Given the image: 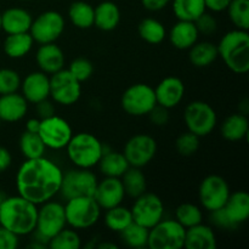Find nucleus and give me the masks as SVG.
I'll list each match as a JSON object with an SVG mask.
<instances>
[{
  "label": "nucleus",
  "mask_w": 249,
  "mask_h": 249,
  "mask_svg": "<svg viewBox=\"0 0 249 249\" xmlns=\"http://www.w3.org/2000/svg\"><path fill=\"white\" fill-rule=\"evenodd\" d=\"M63 172L49 158L26 160L16 173V189L19 196L40 206L58 195Z\"/></svg>",
  "instance_id": "1"
},
{
  "label": "nucleus",
  "mask_w": 249,
  "mask_h": 249,
  "mask_svg": "<svg viewBox=\"0 0 249 249\" xmlns=\"http://www.w3.org/2000/svg\"><path fill=\"white\" fill-rule=\"evenodd\" d=\"M38 206L22 196H10L0 207V226L18 237L29 236L36 225Z\"/></svg>",
  "instance_id": "2"
},
{
  "label": "nucleus",
  "mask_w": 249,
  "mask_h": 249,
  "mask_svg": "<svg viewBox=\"0 0 249 249\" xmlns=\"http://www.w3.org/2000/svg\"><path fill=\"white\" fill-rule=\"evenodd\" d=\"M218 53L231 72L246 74L249 71V34L248 31L233 29L220 39Z\"/></svg>",
  "instance_id": "3"
},
{
  "label": "nucleus",
  "mask_w": 249,
  "mask_h": 249,
  "mask_svg": "<svg viewBox=\"0 0 249 249\" xmlns=\"http://www.w3.org/2000/svg\"><path fill=\"white\" fill-rule=\"evenodd\" d=\"M105 145L90 133L73 134L66 146L67 157L75 168L91 169L99 164Z\"/></svg>",
  "instance_id": "4"
},
{
  "label": "nucleus",
  "mask_w": 249,
  "mask_h": 249,
  "mask_svg": "<svg viewBox=\"0 0 249 249\" xmlns=\"http://www.w3.org/2000/svg\"><path fill=\"white\" fill-rule=\"evenodd\" d=\"M66 223L74 230H87L96 225L101 216V211L94 197H77L66 201Z\"/></svg>",
  "instance_id": "5"
},
{
  "label": "nucleus",
  "mask_w": 249,
  "mask_h": 249,
  "mask_svg": "<svg viewBox=\"0 0 249 249\" xmlns=\"http://www.w3.org/2000/svg\"><path fill=\"white\" fill-rule=\"evenodd\" d=\"M97 181L99 180L91 169H70L63 173L58 195H61L65 201L77 197H92Z\"/></svg>",
  "instance_id": "6"
},
{
  "label": "nucleus",
  "mask_w": 249,
  "mask_h": 249,
  "mask_svg": "<svg viewBox=\"0 0 249 249\" xmlns=\"http://www.w3.org/2000/svg\"><path fill=\"white\" fill-rule=\"evenodd\" d=\"M186 229L175 219H162L148 231L147 247L150 249L184 248Z\"/></svg>",
  "instance_id": "7"
},
{
  "label": "nucleus",
  "mask_w": 249,
  "mask_h": 249,
  "mask_svg": "<svg viewBox=\"0 0 249 249\" xmlns=\"http://www.w3.org/2000/svg\"><path fill=\"white\" fill-rule=\"evenodd\" d=\"M184 122L187 130L199 138L213 133L218 123V116L213 107L204 101H192L185 107Z\"/></svg>",
  "instance_id": "8"
},
{
  "label": "nucleus",
  "mask_w": 249,
  "mask_h": 249,
  "mask_svg": "<svg viewBox=\"0 0 249 249\" xmlns=\"http://www.w3.org/2000/svg\"><path fill=\"white\" fill-rule=\"evenodd\" d=\"M122 108L133 117L147 116L151 109L157 105L155 89L145 83L130 85L122 95Z\"/></svg>",
  "instance_id": "9"
},
{
  "label": "nucleus",
  "mask_w": 249,
  "mask_h": 249,
  "mask_svg": "<svg viewBox=\"0 0 249 249\" xmlns=\"http://www.w3.org/2000/svg\"><path fill=\"white\" fill-rule=\"evenodd\" d=\"M65 18L62 15L55 10L41 12L33 18L29 28V34L33 38L34 43L49 44L56 43L58 38L65 32Z\"/></svg>",
  "instance_id": "10"
},
{
  "label": "nucleus",
  "mask_w": 249,
  "mask_h": 249,
  "mask_svg": "<svg viewBox=\"0 0 249 249\" xmlns=\"http://www.w3.org/2000/svg\"><path fill=\"white\" fill-rule=\"evenodd\" d=\"M82 96V83L78 82L68 70H61L50 77V97L61 106H72Z\"/></svg>",
  "instance_id": "11"
},
{
  "label": "nucleus",
  "mask_w": 249,
  "mask_h": 249,
  "mask_svg": "<svg viewBox=\"0 0 249 249\" xmlns=\"http://www.w3.org/2000/svg\"><path fill=\"white\" fill-rule=\"evenodd\" d=\"M230 194L231 191L228 181L220 175H208L199 184V203H201L202 208L208 211L209 213L223 208Z\"/></svg>",
  "instance_id": "12"
},
{
  "label": "nucleus",
  "mask_w": 249,
  "mask_h": 249,
  "mask_svg": "<svg viewBox=\"0 0 249 249\" xmlns=\"http://www.w3.org/2000/svg\"><path fill=\"white\" fill-rule=\"evenodd\" d=\"M67 226L65 215V207L62 203L55 201H48L40 204L36 215V230L43 237L50 241L56 233Z\"/></svg>",
  "instance_id": "13"
},
{
  "label": "nucleus",
  "mask_w": 249,
  "mask_h": 249,
  "mask_svg": "<svg viewBox=\"0 0 249 249\" xmlns=\"http://www.w3.org/2000/svg\"><path fill=\"white\" fill-rule=\"evenodd\" d=\"M38 134L45 147L50 150H63L73 136L70 123L56 114L41 119Z\"/></svg>",
  "instance_id": "14"
},
{
  "label": "nucleus",
  "mask_w": 249,
  "mask_h": 249,
  "mask_svg": "<svg viewBox=\"0 0 249 249\" xmlns=\"http://www.w3.org/2000/svg\"><path fill=\"white\" fill-rule=\"evenodd\" d=\"M130 211L135 223L151 229L164 216V204L160 196L145 192L136 197Z\"/></svg>",
  "instance_id": "15"
},
{
  "label": "nucleus",
  "mask_w": 249,
  "mask_h": 249,
  "mask_svg": "<svg viewBox=\"0 0 249 249\" xmlns=\"http://www.w3.org/2000/svg\"><path fill=\"white\" fill-rule=\"evenodd\" d=\"M157 153V142L147 134H136L126 141L123 155L130 167L143 168L152 162Z\"/></svg>",
  "instance_id": "16"
},
{
  "label": "nucleus",
  "mask_w": 249,
  "mask_h": 249,
  "mask_svg": "<svg viewBox=\"0 0 249 249\" xmlns=\"http://www.w3.org/2000/svg\"><path fill=\"white\" fill-rule=\"evenodd\" d=\"M92 197L100 208L105 211L122 204L125 198V191L121 178L105 177L101 181H97Z\"/></svg>",
  "instance_id": "17"
},
{
  "label": "nucleus",
  "mask_w": 249,
  "mask_h": 249,
  "mask_svg": "<svg viewBox=\"0 0 249 249\" xmlns=\"http://www.w3.org/2000/svg\"><path fill=\"white\" fill-rule=\"evenodd\" d=\"M21 94L28 104H38L50 97V77L41 71L32 72L21 82Z\"/></svg>",
  "instance_id": "18"
},
{
  "label": "nucleus",
  "mask_w": 249,
  "mask_h": 249,
  "mask_svg": "<svg viewBox=\"0 0 249 249\" xmlns=\"http://www.w3.org/2000/svg\"><path fill=\"white\" fill-rule=\"evenodd\" d=\"M157 105L170 109L177 107L185 96V84L180 78L167 77L155 88Z\"/></svg>",
  "instance_id": "19"
},
{
  "label": "nucleus",
  "mask_w": 249,
  "mask_h": 249,
  "mask_svg": "<svg viewBox=\"0 0 249 249\" xmlns=\"http://www.w3.org/2000/svg\"><path fill=\"white\" fill-rule=\"evenodd\" d=\"M36 61L41 72L51 75L63 70L66 57L62 49L56 45V43H49L39 46L36 53Z\"/></svg>",
  "instance_id": "20"
},
{
  "label": "nucleus",
  "mask_w": 249,
  "mask_h": 249,
  "mask_svg": "<svg viewBox=\"0 0 249 249\" xmlns=\"http://www.w3.org/2000/svg\"><path fill=\"white\" fill-rule=\"evenodd\" d=\"M28 102L18 92L0 95V121L5 123H16L26 117Z\"/></svg>",
  "instance_id": "21"
},
{
  "label": "nucleus",
  "mask_w": 249,
  "mask_h": 249,
  "mask_svg": "<svg viewBox=\"0 0 249 249\" xmlns=\"http://www.w3.org/2000/svg\"><path fill=\"white\" fill-rule=\"evenodd\" d=\"M218 247L216 236L209 225L201 223L186 229L184 248L186 249H215Z\"/></svg>",
  "instance_id": "22"
},
{
  "label": "nucleus",
  "mask_w": 249,
  "mask_h": 249,
  "mask_svg": "<svg viewBox=\"0 0 249 249\" xmlns=\"http://www.w3.org/2000/svg\"><path fill=\"white\" fill-rule=\"evenodd\" d=\"M223 209L232 228L236 229L249 218V195L246 191L230 194Z\"/></svg>",
  "instance_id": "23"
},
{
  "label": "nucleus",
  "mask_w": 249,
  "mask_h": 249,
  "mask_svg": "<svg viewBox=\"0 0 249 249\" xmlns=\"http://www.w3.org/2000/svg\"><path fill=\"white\" fill-rule=\"evenodd\" d=\"M33 22L31 12L22 7H10L1 14V31L6 34L29 32Z\"/></svg>",
  "instance_id": "24"
},
{
  "label": "nucleus",
  "mask_w": 249,
  "mask_h": 249,
  "mask_svg": "<svg viewBox=\"0 0 249 249\" xmlns=\"http://www.w3.org/2000/svg\"><path fill=\"white\" fill-rule=\"evenodd\" d=\"M198 36L199 33L196 28V24L192 21L178 19L169 32L170 43L179 50H189L195 43L198 41Z\"/></svg>",
  "instance_id": "25"
},
{
  "label": "nucleus",
  "mask_w": 249,
  "mask_h": 249,
  "mask_svg": "<svg viewBox=\"0 0 249 249\" xmlns=\"http://www.w3.org/2000/svg\"><path fill=\"white\" fill-rule=\"evenodd\" d=\"M121 22V10L113 1H102L94 7V26L100 31L111 32Z\"/></svg>",
  "instance_id": "26"
},
{
  "label": "nucleus",
  "mask_w": 249,
  "mask_h": 249,
  "mask_svg": "<svg viewBox=\"0 0 249 249\" xmlns=\"http://www.w3.org/2000/svg\"><path fill=\"white\" fill-rule=\"evenodd\" d=\"M97 167H99L100 172H101V174L104 177L121 178L128 170V168L130 165H129L128 160H126L123 152H117V151L108 150L105 146L104 155H102Z\"/></svg>",
  "instance_id": "27"
},
{
  "label": "nucleus",
  "mask_w": 249,
  "mask_h": 249,
  "mask_svg": "<svg viewBox=\"0 0 249 249\" xmlns=\"http://www.w3.org/2000/svg\"><path fill=\"white\" fill-rule=\"evenodd\" d=\"M249 131V122L247 116L242 113H235L226 117L221 123L220 133L225 140L230 142H237L247 138Z\"/></svg>",
  "instance_id": "28"
},
{
  "label": "nucleus",
  "mask_w": 249,
  "mask_h": 249,
  "mask_svg": "<svg viewBox=\"0 0 249 249\" xmlns=\"http://www.w3.org/2000/svg\"><path fill=\"white\" fill-rule=\"evenodd\" d=\"M218 57V46L211 41H197L189 49V60L195 67H208Z\"/></svg>",
  "instance_id": "29"
},
{
  "label": "nucleus",
  "mask_w": 249,
  "mask_h": 249,
  "mask_svg": "<svg viewBox=\"0 0 249 249\" xmlns=\"http://www.w3.org/2000/svg\"><path fill=\"white\" fill-rule=\"evenodd\" d=\"M34 40L29 32L7 34L4 40V53L10 58H22L33 49Z\"/></svg>",
  "instance_id": "30"
},
{
  "label": "nucleus",
  "mask_w": 249,
  "mask_h": 249,
  "mask_svg": "<svg viewBox=\"0 0 249 249\" xmlns=\"http://www.w3.org/2000/svg\"><path fill=\"white\" fill-rule=\"evenodd\" d=\"M122 184H123L125 196L135 199L136 197L145 194L147 189V181L146 177L142 173L141 168L129 167L128 170L121 177Z\"/></svg>",
  "instance_id": "31"
},
{
  "label": "nucleus",
  "mask_w": 249,
  "mask_h": 249,
  "mask_svg": "<svg viewBox=\"0 0 249 249\" xmlns=\"http://www.w3.org/2000/svg\"><path fill=\"white\" fill-rule=\"evenodd\" d=\"M71 23L79 29H89L94 26V6L83 0L71 4L68 9Z\"/></svg>",
  "instance_id": "32"
},
{
  "label": "nucleus",
  "mask_w": 249,
  "mask_h": 249,
  "mask_svg": "<svg viewBox=\"0 0 249 249\" xmlns=\"http://www.w3.org/2000/svg\"><path fill=\"white\" fill-rule=\"evenodd\" d=\"M173 12L181 21L195 22L207 11L204 0H172Z\"/></svg>",
  "instance_id": "33"
},
{
  "label": "nucleus",
  "mask_w": 249,
  "mask_h": 249,
  "mask_svg": "<svg viewBox=\"0 0 249 249\" xmlns=\"http://www.w3.org/2000/svg\"><path fill=\"white\" fill-rule=\"evenodd\" d=\"M138 32L142 40L148 44H152V45L162 43L167 36V29H165L164 24L152 17L142 19L139 23Z\"/></svg>",
  "instance_id": "34"
},
{
  "label": "nucleus",
  "mask_w": 249,
  "mask_h": 249,
  "mask_svg": "<svg viewBox=\"0 0 249 249\" xmlns=\"http://www.w3.org/2000/svg\"><path fill=\"white\" fill-rule=\"evenodd\" d=\"M18 147L21 155L26 160H34V158L43 157L45 155V145L40 139L38 133H29L24 130L19 136Z\"/></svg>",
  "instance_id": "35"
},
{
  "label": "nucleus",
  "mask_w": 249,
  "mask_h": 249,
  "mask_svg": "<svg viewBox=\"0 0 249 249\" xmlns=\"http://www.w3.org/2000/svg\"><path fill=\"white\" fill-rule=\"evenodd\" d=\"M133 221L131 211L126 207H123L122 204L113 207L111 209H107L106 214H105V225H106V228L117 233H121Z\"/></svg>",
  "instance_id": "36"
},
{
  "label": "nucleus",
  "mask_w": 249,
  "mask_h": 249,
  "mask_svg": "<svg viewBox=\"0 0 249 249\" xmlns=\"http://www.w3.org/2000/svg\"><path fill=\"white\" fill-rule=\"evenodd\" d=\"M148 231L150 229L140 225V224L133 223L126 226L121 232V238L124 245L129 248L141 249L147 247L148 242Z\"/></svg>",
  "instance_id": "37"
},
{
  "label": "nucleus",
  "mask_w": 249,
  "mask_h": 249,
  "mask_svg": "<svg viewBox=\"0 0 249 249\" xmlns=\"http://www.w3.org/2000/svg\"><path fill=\"white\" fill-rule=\"evenodd\" d=\"M229 18L237 29H249V0H231L226 9Z\"/></svg>",
  "instance_id": "38"
},
{
  "label": "nucleus",
  "mask_w": 249,
  "mask_h": 249,
  "mask_svg": "<svg viewBox=\"0 0 249 249\" xmlns=\"http://www.w3.org/2000/svg\"><path fill=\"white\" fill-rule=\"evenodd\" d=\"M175 220L185 229L201 224L203 220V213L201 208L194 203H182L175 209Z\"/></svg>",
  "instance_id": "39"
},
{
  "label": "nucleus",
  "mask_w": 249,
  "mask_h": 249,
  "mask_svg": "<svg viewBox=\"0 0 249 249\" xmlns=\"http://www.w3.org/2000/svg\"><path fill=\"white\" fill-rule=\"evenodd\" d=\"M48 247L50 249H79L82 247V238L77 230L65 228L49 241Z\"/></svg>",
  "instance_id": "40"
},
{
  "label": "nucleus",
  "mask_w": 249,
  "mask_h": 249,
  "mask_svg": "<svg viewBox=\"0 0 249 249\" xmlns=\"http://www.w3.org/2000/svg\"><path fill=\"white\" fill-rule=\"evenodd\" d=\"M199 139H201L199 136L195 135L194 133L189 130L186 133L180 134L175 141V148H177L178 153L184 156V157L194 156L198 151L199 145H201Z\"/></svg>",
  "instance_id": "41"
},
{
  "label": "nucleus",
  "mask_w": 249,
  "mask_h": 249,
  "mask_svg": "<svg viewBox=\"0 0 249 249\" xmlns=\"http://www.w3.org/2000/svg\"><path fill=\"white\" fill-rule=\"evenodd\" d=\"M21 77L18 72L11 68L0 70V95L17 92L21 88Z\"/></svg>",
  "instance_id": "42"
},
{
  "label": "nucleus",
  "mask_w": 249,
  "mask_h": 249,
  "mask_svg": "<svg viewBox=\"0 0 249 249\" xmlns=\"http://www.w3.org/2000/svg\"><path fill=\"white\" fill-rule=\"evenodd\" d=\"M67 70L78 82L83 83L91 78L94 73V65L88 58L78 57L70 63V67Z\"/></svg>",
  "instance_id": "43"
},
{
  "label": "nucleus",
  "mask_w": 249,
  "mask_h": 249,
  "mask_svg": "<svg viewBox=\"0 0 249 249\" xmlns=\"http://www.w3.org/2000/svg\"><path fill=\"white\" fill-rule=\"evenodd\" d=\"M195 24H196V28L198 31V33L203 34V36H212L218 29V21H216V18L213 15L207 11L203 12L195 21Z\"/></svg>",
  "instance_id": "44"
},
{
  "label": "nucleus",
  "mask_w": 249,
  "mask_h": 249,
  "mask_svg": "<svg viewBox=\"0 0 249 249\" xmlns=\"http://www.w3.org/2000/svg\"><path fill=\"white\" fill-rule=\"evenodd\" d=\"M147 116L148 118H150L151 123L156 126L167 125L168 122H169L170 119L169 109L165 108V107L163 106H160V105H156V106L151 109V112Z\"/></svg>",
  "instance_id": "45"
},
{
  "label": "nucleus",
  "mask_w": 249,
  "mask_h": 249,
  "mask_svg": "<svg viewBox=\"0 0 249 249\" xmlns=\"http://www.w3.org/2000/svg\"><path fill=\"white\" fill-rule=\"evenodd\" d=\"M19 245V237L7 229L0 226V249H16Z\"/></svg>",
  "instance_id": "46"
},
{
  "label": "nucleus",
  "mask_w": 249,
  "mask_h": 249,
  "mask_svg": "<svg viewBox=\"0 0 249 249\" xmlns=\"http://www.w3.org/2000/svg\"><path fill=\"white\" fill-rule=\"evenodd\" d=\"M36 114H38V118L44 119L51 117L55 114V106H53V100L45 99L43 101L36 104Z\"/></svg>",
  "instance_id": "47"
},
{
  "label": "nucleus",
  "mask_w": 249,
  "mask_h": 249,
  "mask_svg": "<svg viewBox=\"0 0 249 249\" xmlns=\"http://www.w3.org/2000/svg\"><path fill=\"white\" fill-rule=\"evenodd\" d=\"M170 2H172V0H141L142 6L152 12H157L165 9Z\"/></svg>",
  "instance_id": "48"
},
{
  "label": "nucleus",
  "mask_w": 249,
  "mask_h": 249,
  "mask_svg": "<svg viewBox=\"0 0 249 249\" xmlns=\"http://www.w3.org/2000/svg\"><path fill=\"white\" fill-rule=\"evenodd\" d=\"M204 2L206 9L211 12H223L226 11L231 0H204Z\"/></svg>",
  "instance_id": "49"
},
{
  "label": "nucleus",
  "mask_w": 249,
  "mask_h": 249,
  "mask_svg": "<svg viewBox=\"0 0 249 249\" xmlns=\"http://www.w3.org/2000/svg\"><path fill=\"white\" fill-rule=\"evenodd\" d=\"M12 164L11 152L6 147L0 146V174L6 172Z\"/></svg>",
  "instance_id": "50"
},
{
  "label": "nucleus",
  "mask_w": 249,
  "mask_h": 249,
  "mask_svg": "<svg viewBox=\"0 0 249 249\" xmlns=\"http://www.w3.org/2000/svg\"><path fill=\"white\" fill-rule=\"evenodd\" d=\"M40 122L41 119L38 117H34V118H29L26 122V130L29 133H38L39 129H40Z\"/></svg>",
  "instance_id": "51"
},
{
  "label": "nucleus",
  "mask_w": 249,
  "mask_h": 249,
  "mask_svg": "<svg viewBox=\"0 0 249 249\" xmlns=\"http://www.w3.org/2000/svg\"><path fill=\"white\" fill-rule=\"evenodd\" d=\"M238 109H240V113H242V114H245V116H247L248 112H249L248 99H243L242 101L240 102V105H238Z\"/></svg>",
  "instance_id": "52"
},
{
  "label": "nucleus",
  "mask_w": 249,
  "mask_h": 249,
  "mask_svg": "<svg viewBox=\"0 0 249 249\" xmlns=\"http://www.w3.org/2000/svg\"><path fill=\"white\" fill-rule=\"evenodd\" d=\"M96 248H100V249H117V248H118V246L114 245V243H112V242H101V243H97Z\"/></svg>",
  "instance_id": "53"
},
{
  "label": "nucleus",
  "mask_w": 249,
  "mask_h": 249,
  "mask_svg": "<svg viewBox=\"0 0 249 249\" xmlns=\"http://www.w3.org/2000/svg\"><path fill=\"white\" fill-rule=\"evenodd\" d=\"M6 197H7V196H6V195H5V192L0 190V207H1L2 202L5 201V198H6Z\"/></svg>",
  "instance_id": "54"
},
{
  "label": "nucleus",
  "mask_w": 249,
  "mask_h": 249,
  "mask_svg": "<svg viewBox=\"0 0 249 249\" xmlns=\"http://www.w3.org/2000/svg\"><path fill=\"white\" fill-rule=\"evenodd\" d=\"M0 31H1V12H0Z\"/></svg>",
  "instance_id": "55"
},
{
  "label": "nucleus",
  "mask_w": 249,
  "mask_h": 249,
  "mask_svg": "<svg viewBox=\"0 0 249 249\" xmlns=\"http://www.w3.org/2000/svg\"><path fill=\"white\" fill-rule=\"evenodd\" d=\"M19 1H31V0H19Z\"/></svg>",
  "instance_id": "56"
},
{
  "label": "nucleus",
  "mask_w": 249,
  "mask_h": 249,
  "mask_svg": "<svg viewBox=\"0 0 249 249\" xmlns=\"http://www.w3.org/2000/svg\"><path fill=\"white\" fill-rule=\"evenodd\" d=\"M0 125H1V121H0Z\"/></svg>",
  "instance_id": "57"
}]
</instances>
